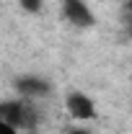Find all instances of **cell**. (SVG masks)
Segmentation results:
<instances>
[{"mask_svg": "<svg viewBox=\"0 0 132 134\" xmlns=\"http://www.w3.org/2000/svg\"><path fill=\"white\" fill-rule=\"evenodd\" d=\"M122 10H124V16H127V23H132V0H124Z\"/></svg>", "mask_w": 132, "mask_h": 134, "instance_id": "obj_6", "label": "cell"}, {"mask_svg": "<svg viewBox=\"0 0 132 134\" xmlns=\"http://www.w3.org/2000/svg\"><path fill=\"white\" fill-rule=\"evenodd\" d=\"M16 90L21 98H29V100H36V98H47L52 96V83L47 77H39V75H21L16 80Z\"/></svg>", "mask_w": 132, "mask_h": 134, "instance_id": "obj_4", "label": "cell"}, {"mask_svg": "<svg viewBox=\"0 0 132 134\" xmlns=\"http://www.w3.org/2000/svg\"><path fill=\"white\" fill-rule=\"evenodd\" d=\"M18 5H21V10H26V13H42L44 0H18Z\"/></svg>", "mask_w": 132, "mask_h": 134, "instance_id": "obj_5", "label": "cell"}, {"mask_svg": "<svg viewBox=\"0 0 132 134\" xmlns=\"http://www.w3.org/2000/svg\"><path fill=\"white\" fill-rule=\"evenodd\" d=\"M65 134H93L91 129H83V126H70Z\"/></svg>", "mask_w": 132, "mask_h": 134, "instance_id": "obj_8", "label": "cell"}, {"mask_svg": "<svg viewBox=\"0 0 132 134\" xmlns=\"http://www.w3.org/2000/svg\"><path fill=\"white\" fill-rule=\"evenodd\" d=\"M62 18L75 29H91L96 26V16L85 0H62Z\"/></svg>", "mask_w": 132, "mask_h": 134, "instance_id": "obj_2", "label": "cell"}, {"mask_svg": "<svg viewBox=\"0 0 132 134\" xmlns=\"http://www.w3.org/2000/svg\"><path fill=\"white\" fill-rule=\"evenodd\" d=\"M65 108L75 121H91V119H96V103L83 90H70L67 93L65 96Z\"/></svg>", "mask_w": 132, "mask_h": 134, "instance_id": "obj_3", "label": "cell"}, {"mask_svg": "<svg viewBox=\"0 0 132 134\" xmlns=\"http://www.w3.org/2000/svg\"><path fill=\"white\" fill-rule=\"evenodd\" d=\"M0 134H21V132H18V129H13L11 124H3V121H0Z\"/></svg>", "mask_w": 132, "mask_h": 134, "instance_id": "obj_7", "label": "cell"}, {"mask_svg": "<svg viewBox=\"0 0 132 134\" xmlns=\"http://www.w3.org/2000/svg\"><path fill=\"white\" fill-rule=\"evenodd\" d=\"M0 121L11 124L13 129H34L39 124V111L29 98H13L0 103Z\"/></svg>", "mask_w": 132, "mask_h": 134, "instance_id": "obj_1", "label": "cell"}]
</instances>
